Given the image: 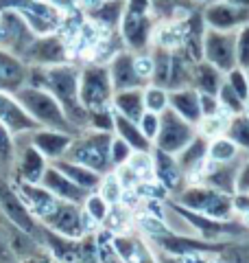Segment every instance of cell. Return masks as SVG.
<instances>
[{"label":"cell","mask_w":249,"mask_h":263,"mask_svg":"<svg viewBox=\"0 0 249 263\" xmlns=\"http://www.w3.org/2000/svg\"><path fill=\"white\" fill-rule=\"evenodd\" d=\"M138 197H140V195H138L136 191H122L118 202H122V206H136V204H138Z\"/></svg>","instance_id":"28"},{"label":"cell","mask_w":249,"mask_h":263,"mask_svg":"<svg viewBox=\"0 0 249 263\" xmlns=\"http://www.w3.org/2000/svg\"><path fill=\"white\" fill-rule=\"evenodd\" d=\"M27 68H24V62L20 57L11 55L9 51H3L0 48V77L5 81V90L7 92H15L18 88L24 86V81H27Z\"/></svg>","instance_id":"8"},{"label":"cell","mask_w":249,"mask_h":263,"mask_svg":"<svg viewBox=\"0 0 249 263\" xmlns=\"http://www.w3.org/2000/svg\"><path fill=\"white\" fill-rule=\"evenodd\" d=\"M0 123L11 132V134H22L27 129L37 127V121L15 101L11 92L0 90Z\"/></svg>","instance_id":"4"},{"label":"cell","mask_w":249,"mask_h":263,"mask_svg":"<svg viewBox=\"0 0 249 263\" xmlns=\"http://www.w3.org/2000/svg\"><path fill=\"white\" fill-rule=\"evenodd\" d=\"M46 3H51L55 9H59L61 13H70V11L81 9V3H79V0H46Z\"/></svg>","instance_id":"24"},{"label":"cell","mask_w":249,"mask_h":263,"mask_svg":"<svg viewBox=\"0 0 249 263\" xmlns=\"http://www.w3.org/2000/svg\"><path fill=\"white\" fill-rule=\"evenodd\" d=\"M238 13H240V9L236 5H232V3H214V5H210L205 9V20L210 22L212 27H217V29H230V27H234Z\"/></svg>","instance_id":"11"},{"label":"cell","mask_w":249,"mask_h":263,"mask_svg":"<svg viewBox=\"0 0 249 263\" xmlns=\"http://www.w3.org/2000/svg\"><path fill=\"white\" fill-rule=\"evenodd\" d=\"M186 35V24H169L157 31V44L160 46H177Z\"/></svg>","instance_id":"16"},{"label":"cell","mask_w":249,"mask_h":263,"mask_svg":"<svg viewBox=\"0 0 249 263\" xmlns=\"http://www.w3.org/2000/svg\"><path fill=\"white\" fill-rule=\"evenodd\" d=\"M120 22H122V33H125V37H127V42L140 46L147 40V33H149L147 13H138V11L125 9Z\"/></svg>","instance_id":"10"},{"label":"cell","mask_w":249,"mask_h":263,"mask_svg":"<svg viewBox=\"0 0 249 263\" xmlns=\"http://www.w3.org/2000/svg\"><path fill=\"white\" fill-rule=\"evenodd\" d=\"M184 263H201V259H184Z\"/></svg>","instance_id":"31"},{"label":"cell","mask_w":249,"mask_h":263,"mask_svg":"<svg viewBox=\"0 0 249 263\" xmlns=\"http://www.w3.org/2000/svg\"><path fill=\"white\" fill-rule=\"evenodd\" d=\"M66 143H68V138L61 136V134H55V132H51V129L37 132V134L33 136V145H35L39 152L51 154V156H57V154H59L64 147H66Z\"/></svg>","instance_id":"13"},{"label":"cell","mask_w":249,"mask_h":263,"mask_svg":"<svg viewBox=\"0 0 249 263\" xmlns=\"http://www.w3.org/2000/svg\"><path fill=\"white\" fill-rule=\"evenodd\" d=\"M136 193L140 197H155V195H160V189L153 186V184H142V182H138V189H136Z\"/></svg>","instance_id":"27"},{"label":"cell","mask_w":249,"mask_h":263,"mask_svg":"<svg viewBox=\"0 0 249 263\" xmlns=\"http://www.w3.org/2000/svg\"><path fill=\"white\" fill-rule=\"evenodd\" d=\"M129 167L136 171L140 180L144 178H151V160H149L147 154H136L129 158Z\"/></svg>","instance_id":"17"},{"label":"cell","mask_w":249,"mask_h":263,"mask_svg":"<svg viewBox=\"0 0 249 263\" xmlns=\"http://www.w3.org/2000/svg\"><path fill=\"white\" fill-rule=\"evenodd\" d=\"M35 40V33L31 31L27 20L15 11V9H5L0 11V48L9 51L11 55L20 57L24 51L31 46V42Z\"/></svg>","instance_id":"2"},{"label":"cell","mask_w":249,"mask_h":263,"mask_svg":"<svg viewBox=\"0 0 249 263\" xmlns=\"http://www.w3.org/2000/svg\"><path fill=\"white\" fill-rule=\"evenodd\" d=\"M81 3V9L83 11H90V9H94V7H98L103 3V0H79Z\"/></svg>","instance_id":"29"},{"label":"cell","mask_w":249,"mask_h":263,"mask_svg":"<svg viewBox=\"0 0 249 263\" xmlns=\"http://www.w3.org/2000/svg\"><path fill=\"white\" fill-rule=\"evenodd\" d=\"M13 158V141L11 132L0 123V162H9Z\"/></svg>","instance_id":"18"},{"label":"cell","mask_w":249,"mask_h":263,"mask_svg":"<svg viewBox=\"0 0 249 263\" xmlns=\"http://www.w3.org/2000/svg\"><path fill=\"white\" fill-rule=\"evenodd\" d=\"M232 5H236V7H240V5H249V0H230Z\"/></svg>","instance_id":"30"},{"label":"cell","mask_w":249,"mask_h":263,"mask_svg":"<svg viewBox=\"0 0 249 263\" xmlns=\"http://www.w3.org/2000/svg\"><path fill=\"white\" fill-rule=\"evenodd\" d=\"M247 221H249V213H247Z\"/></svg>","instance_id":"32"},{"label":"cell","mask_w":249,"mask_h":263,"mask_svg":"<svg viewBox=\"0 0 249 263\" xmlns=\"http://www.w3.org/2000/svg\"><path fill=\"white\" fill-rule=\"evenodd\" d=\"M144 101H147V105H149V108H151L153 112L155 110H162L164 108V103H166V97L160 92V90H149V92H147V97H144Z\"/></svg>","instance_id":"22"},{"label":"cell","mask_w":249,"mask_h":263,"mask_svg":"<svg viewBox=\"0 0 249 263\" xmlns=\"http://www.w3.org/2000/svg\"><path fill=\"white\" fill-rule=\"evenodd\" d=\"M122 13H125V0H103L101 5L90 9L86 15L92 22H96L98 27L110 31L112 27H116V24L122 20Z\"/></svg>","instance_id":"9"},{"label":"cell","mask_w":249,"mask_h":263,"mask_svg":"<svg viewBox=\"0 0 249 263\" xmlns=\"http://www.w3.org/2000/svg\"><path fill=\"white\" fill-rule=\"evenodd\" d=\"M208 51H210V57L214 60V64H225L230 62L232 42L225 35H221V33H210L208 35Z\"/></svg>","instance_id":"14"},{"label":"cell","mask_w":249,"mask_h":263,"mask_svg":"<svg viewBox=\"0 0 249 263\" xmlns=\"http://www.w3.org/2000/svg\"><path fill=\"white\" fill-rule=\"evenodd\" d=\"M0 213H3V211H0Z\"/></svg>","instance_id":"33"},{"label":"cell","mask_w":249,"mask_h":263,"mask_svg":"<svg viewBox=\"0 0 249 263\" xmlns=\"http://www.w3.org/2000/svg\"><path fill=\"white\" fill-rule=\"evenodd\" d=\"M13 97L37 123H44V125H51V127L66 125L64 108L48 90L35 88V86H22L15 90Z\"/></svg>","instance_id":"1"},{"label":"cell","mask_w":249,"mask_h":263,"mask_svg":"<svg viewBox=\"0 0 249 263\" xmlns=\"http://www.w3.org/2000/svg\"><path fill=\"white\" fill-rule=\"evenodd\" d=\"M140 228L144 230V233H151V235H160L162 230H164V224L157 217L153 215H149V213H144V215H140Z\"/></svg>","instance_id":"21"},{"label":"cell","mask_w":249,"mask_h":263,"mask_svg":"<svg viewBox=\"0 0 249 263\" xmlns=\"http://www.w3.org/2000/svg\"><path fill=\"white\" fill-rule=\"evenodd\" d=\"M112 75H114V79H116V84L118 86L131 84L134 79H129V77H138L136 70H134V60H129L127 55H118L114 60V66H112Z\"/></svg>","instance_id":"15"},{"label":"cell","mask_w":249,"mask_h":263,"mask_svg":"<svg viewBox=\"0 0 249 263\" xmlns=\"http://www.w3.org/2000/svg\"><path fill=\"white\" fill-rule=\"evenodd\" d=\"M0 211H3L18 228L27 230V233H31V230H33L29 211H27V206H24V202L20 200L18 191L9 189L5 182H0Z\"/></svg>","instance_id":"6"},{"label":"cell","mask_w":249,"mask_h":263,"mask_svg":"<svg viewBox=\"0 0 249 263\" xmlns=\"http://www.w3.org/2000/svg\"><path fill=\"white\" fill-rule=\"evenodd\" d=\"M18 195H20V200L24 202V206L31 209L37 217H48L57 209L55 197L48 191H44V189L33 186L31 182H27V184L22 182L20 189H18Z\"/></svg>","instance_id":"7"},{"label":"cell","mask_w":249,"mask_h":263,"mask_svg":"<svg viewBox=\"0 0 249 263\" xmlns=\"http://www.w3.org/2000/svg\"><path fill=\"white\" fill-rule=\"evenodd\" d=\"M134 70H136L138 79H149L155 70V62L151 57H138V60H134Z\"/></svg>","instance_id":"19"},{"label":"cell","mask_w":249,"mask_h":263,"mask_svg":"<svg viewBox=\"0 0 249 263\" xmlns=\"http://www.w3.org/2000/svg\"><path fill=\"white\" fill-rule=\"evenodd\" d=\"M125 217H127V213L122 209H112L110 213V228L112 230H120L125 226Z\"/></svg>","instance_id":"25"},{"label":"cell","mask_w":249,"mask_h":263,"mask_svg":"<svg viewBox=\"0 0 249 263\" xmlns=\"http://www.w3.org/2000/svg\"><path fill=\"white\" fill-rule=\"evenodd\" d=\"M44 162H42V156L37 147H27V152H22V158H20V174L27 182L35 184L37 180L44 176Z\"/></svg>","instance_id":"12"},{"label":"cell","mask_w":249,"mask_h":263,"mask_svg":"<svg viewBox=\"0 0 249 263\" xmlns=\"http://www.w3.org/2000/svg\"><path fill=\"white\" fill-rule=\"evenodd\" d=\"M225 117L223 114H217V117H210V119H205L203 121V132L205 134H217V132L223 129V125H225Z\"/></svg>","instance_id":"23"},{"label":"cell","mask_w":249,"mask_h":263,"mask_svg":"<svg viewBox=\"0 0 249 263\" xmlns=\"http://www.w3.org/2000/svg\"><path fill=\"white\" fill-rule=\"evenodd\" d=\"M120 189H118V178H114L110 176L105 180V184H103V200L105 202H118L120 200Z\"/></svg>","instance_id":"20"},{"label":"cell","mask_w":249,"mask_h":263,"mask_svg":"<svg viewBox=\"0 0 249 263\" xmlns=\"http://www.w3.org/2000/svg\"><path fill=\"white\" fill-rule=\"evenodd\" d=\"M240 55H243L245 64H249V24L240 31Z\"/></svg>","instance_id":"26"},{"label":"cell","mask_w":249,"mask_h":263,"mask_svg":"<svg viewBox=\"0 0 249 263\" xmlns=\"http://www.w3.org/2000/svg\"><path fill=\"white\" fill-rule=\"evenodd\" d=\"M107 95H110V79L103 66H90L83 70L81 75V90L79 97L83 99V103L88 105H98L103 103Z\"/></svg>","instance_id":"5"},{"label":"cell","mask_w":249,"mask_h":263,"mask_svg":"<svg viewBox=\"0 0 249 263\" xmlns=\"http://www.w3.org/2000/svg\"><path fill=\"white\" fill-rule=\"evenodd\" d=\"M68 44L57 35V33H51V35H35V40L31 42V46L24 51L22 62L24 64H33V66H57L64 64L66 57H68Z\"/></svg>","instance_id":"3"}]
</instances>
